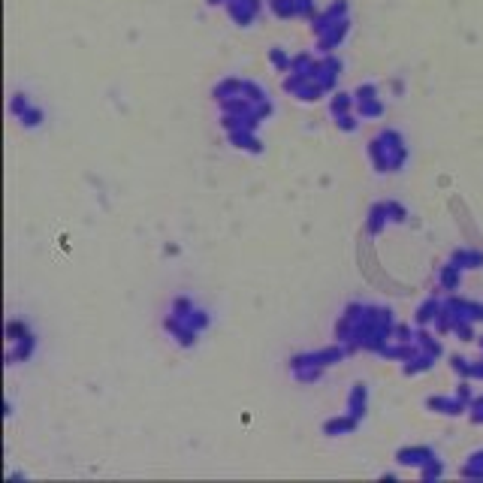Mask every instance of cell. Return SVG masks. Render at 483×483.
Instances as JSON below:
<instances>
[{
  "label": "cell",
  "instance_id": "13",
  "mask_svg": "<svg viewBox=\"0 0 483 483\" xmlns=\"http://www.w3.org/2000/svg\"><path fill=\"white\" fill-rule=\"evenodd\" d=\"M432 366H435V357H432V353H426V350H417L411 360H405L402 372H405V374H420V372H429Z\"/></svg>",
  "mask_w": 483,
  "mask_h": 483
},
{
  "label": "cell",
  "instance_id": "21",
  "mask_svg": "<svg viewBox=\"0 0 483 483\" xmlns=\"http://www.w3.org/2000/svg\"><path fill=\"white\" fill-rule=\"evenodd\" d=\"M463 477H483V450L468 456V463L463 465Z\"/></svg>",
  "mask_w": 483,
  "mask_h": 483
},
{
  "label": "cell",
  "instance_id": "15",
  "mask_svg": "<svg viewBox=\"0 0 483 483\" xmlns=\"http://www.w3.org/2000/svg\"><path fill=\"white\" fill-rule=\"evenodd\" d=\"M386 221H390V212H386V202H374V206L369 209V233H372V236L384 233Z\"/></svg>",
  "mask_w": 483,
  "mask_h": 483
},
{
  "label": "cell",
  "instance_id": "3",
  "mask_svg": "<svg viewBox=\"0 0 483 483\" xmlns=\"http://www.w3.org/2000/svg\"><path fill=\"white\" fill-rule=\"evenodd\" d=\"M353 109H357L360 118H381L384 115V103L378 97V85H360L353 91Z\"/></svg>",
  "mask_w": 483,
  "mask_h": 483
},
{
  "label": "cell",
  "instance_id": "6",
  "mask_svg": "<svg viewBox=\"0 0 483 483\" xmlns=\"http://www.w3.org/2000/svg\"><path fill=\"white\" fill-rule=\"evenodd\" d=\"M426 408L429 411H435V414H447V417H459V414L468 411V405L463 399H456V393L453 396H429Z\"/></svg>",
  "mask_w": 483,
  "mask_h": 483
},
{
  "label": "cell",
  "instance_id": "29",
  "mask_svg": "<svg viewBox=\"0 0 483 483\" xmlns=\"http://www.w3.org/2000/svg\"><path fill=\"white\" fill-rule=\"evenodd\" d=\"M30 106H34V103H30V97H27V94H16V97H13V103H9V112H13V115H21L25 109H30Z\"/></svg>",
  "mask_w": 483,
  "mask_h": 483
},
{
  "label": "cell",
  "instance_id": "24",
  "mask_svg": "<svg viewBox=\"0 0 483 483\" xmlns=\"http://www.w3.org/2000/svg\"><path fill=\"white\" fill-rule=\"evenodd\" d=\"M441 475H444V465H441V459H438V456L429 459V463L420 468V477L423 480H435V477H441Z\"/></svg>",
  "mask_w": 483,
  "mask_h": 483
},
{
  "label": "cell",
  "instance_id": "14",
  "mask_svg": "<svg viewBox=\"0 0 483 483\" xmlns=\"http://www.w3.org/2000/svg\"><path fill=\"white\" fill-rule=\"evenodd\" d=\"M450 263H453V266H459V269H480V266H483V254L480 251H453V257H450Z\"/></svg>",
  "mask_w": 483,
  "mask_h": 483
},
{
  "label": "cell",
  "instance_id": "8",
  "mask_svg": "<svg viewBox=\"0 0 483 483\" xmlns=\"http://www.w3.org/2000/svg\"><path fill=\"white\" fill-rule=\"evenodd\" d=\"M357 426H360V420L353 414H338V417H332V420L324 423V435H329V438L350 435V432H357Z\"/></svg>",
  "mask_w": 483,
  "mask_h": 483
},
{
  "label": "cell",
  "instance_id": "7",
  "mask_svg": "<svg viewBox=\"0 0 483 483\" xmlns=\"http://www.w3.org/2000/svg\"><path fill=\"white\" fill-rule=\"evenodd\" d=\"M164 329H166L169 336H173V338L178 341L181 348H193V345H197V336H200V332L193 329V326H188V324H181V320H178V317H173V314H169V317L164 320Z\"/></svg>",
  "mask_w": 483,
  "mask_h": 483
},
{
  "label": "cell",
  "instance_id": "19",
  "mask_svg": "<svg viewBox=\"0 0 483 483\" xmlns=\"http://www.w3.org/2000/svg\"><path fill=\"white\" fill-rule=\"evenodd\" d=\"M459 281H463V269L453 263H447L441 269V287L444 290H459Z\"/></svg>",
  "mask_w": 483,
  "mask_h": 483
},
{
  "label": "cell",
  "instance_id": "22",
  "mask_svg": "<svg viewBox=\"0 0 483 483\" xmlns=\"http://www.w3.org/2000/svg\"><path fill=\"white\" fill-rule=\"evenodd\" d=\"M18 121L25 124V127H39L42 121H46V112L39 109V106H30V109H25L18 115Z\"/></svg>",
  "mask_w": 483,
  "mask_h": 483
},
{
  "label": "cell",
  "instance_id": "4",
  "mask_svg": "<svg viewBox=\"0 0 483 483\" xmlns=\"http://www.w3.org/2000/svg\"><path fill=\"white\" fill-rule=\"evenodd\" d=\"M260 9H263V0H230V4H227L230 18L239 27H248L251 21L260 16Z\"/></svg>",
  "mask_w": 483,
  "mask_h": 483
},
{
  "label": "cell",
  "instance_id": "16",
  "mask_svg": "<svg viewBox=\"0 0 483 483\" xmlns=\"http://www.w3.org/2000/svg\"><path fill=\"white\" fill-rule=\"evenodd\" d=\"M414 341H417V345H420V350H426V353H432V357L438 360V357H441V341H438L435 336H432V332H429L426 326H420V329H417L414 332Z\"/></svg>",
  "mask_w": 483,
  "mask_h": 483
},
{
  "label": "cell",
  "instance_id": "1",
  "mask_svg": "<svg viewBox=\"0 0 483 483\" xmlns=\"http://www.w3.org/2000/svg\"><path fill=\"white\" fill-rule=\"evenodd\" d=\"M311 30L317 37V46L324 55H329L332 49H338L345 42L348 30H350V18H348V0H332V4L311 18Z\"/></svg>",
  "mask_w": 483,
  "mask_h": 483
},
{
  "label": "cell",
  "instance_id": "5",
  "mask_svg": "<svg viewBox=\"0 0 483 483\" xmlns=\"http://www.w3.org/2000/svg\"><path fill=\"white\" fill-rule=\"evenodd\" d=\"M429 459H435V450H432V447H423V444L402 447L399 453H396V463L405 465V468H423Z\"/></svg>",
  "mask_w": 483,
  "mask_h": 483
},
{
  "label": "cell",
  "instance_id": "12",
  "mask_svg": "<svg viewBox=\"0 0 483 483\" xmlns=\"http://www.w3.org/2000/svg\"><path fill=\"white\" fill-rule=\"evenodd\" d=\"M438 314H441V302L432 296V299H426V302L417 308V314H414V324L417 326H429V324H435Z\"/></svg>",
  "mask_w": 483,
  "mask_h": 483
},
{
  "label": "cell",
  "instance_id": "20",
  "mask_svg": "<svg viewBox=\"0 0 483 483\" xmlns=\"http://www.w3.org/2000/svg\"><path fill=\"white\" fill-rule=\"evenodd\" d=\"M324 372L326 369H320V366H302V369H293V378L299 384H317L320 378H324Z\"/></svg>",
  "mask_w": 483,
  "mask_h": 483
},
{
  "label": "cell",
  "instance_id": "33",
  "mask_svg": "<svg viewBox=\"0 0 483 483\" xmlns=\"http://www.w3.org/2000/svg\"><path fill=\"white\" fill-rule=\"evenodd\" d=\"M477 345H480V350H483V336H480V338H477Z\"/></svg>",
  "mask_w": 483,
  "mask_h": 483
},
{
  "label": "cell",
  "instance_id": "10",
  "mask_svg": "<svg viewBox=\"0 0 483 483\" xmlns=\"http://www.w3.org/2000/svg\"><path fill=\"white\" fill-rule=\"evenodd\" d=\"M230 142L236 148H245V152H251V154H260L263 152V142L257 139V130H245V127H239V130H230Z\"/></svg>",
  "mask_w": 483,
  "mask_h": 483
},
{
  "label": "cell",
  "instance_id": "25",
  "mask_svg": "<svg viewBox=\"0 0 483 483\" xmlns=\"http://www.w3.org/2000/svg\"><path fill=\"white\" fill-rule=\"evenodd\" d=\"M269 61L275 63V70H278V73H290V61H293V58L284 55L281 49H272V51H269Z\"/></svg>",
  "mask_w": 483,
  "mask_h": 483
},
{
  "label": "cell",
  "instance_id": "28",
  "mask_svg": "<svg viewBox=\"0 0 483 483\" xmlns=\"http://www.w3.org/2000/svg\"><path fill=\"white\" fill-rule=\"evenodd\" d=\"M468 414H471V423H477L483 426V396H475L468 405Z\"/></svg>",
  "mask_w": 483,
  "mask_h": 483
},
{
  "label": "cell",
  "instance_id": "9",
  "mask_svg": "<svg viewBox=\"0 0 483 483\" xmlns=\"http://www.w3.org/2000/svg\"><path fill=\"white\" fill-rule=\"evenodd\" d=\"M366 405H369V390H366V384L362 381H357L350 386V396H348V414L362 420V417H366Z\"/></svg>",
  "mask_w": 483,
  "mask_h": 483
},
{
  "label": "cell",
  "instance_id": "23",
  "mask_svg": "<svg viewBox=\"0 0 483 483\" xmlns=\"http://www.w3.org/2000/svg\"><path fill=\"white\" fill-rule=\"evenodd\" d=\"M471 366H475V362L465 360V357H459V353H453V357H450V369H453L459 378H471Z\"/></svg>",
  "mask_w": 483,
  "mask_h": 483
},
{
  "label": "cell",
  "instance_id": "30",
  "mask_svg": "<svg viewBox=\"0 0 483 483\" xmlns=\"http://www.w3.org/2000/svg\"><path fill=\"white\" fill-rule=\"evenodd\" d=\"M296 6H299V16H302V18H314L317 16L314 0H296Z\"/></svg>",
  "mask_w": 483,
  "mask_h": 483
},
{
  "label": "cell",
  "instance_id": "27",
  "mask_svg": "<svg viewBox=\"0 0 483 483\" xmlns=\"http://www.w3.org/2000/svg\"><path fill=\"white\" fill-rule=\"evenodd\" d=\"M357 112H348V115H341V118H336V124H338V130H345V133H353V130H357Z\"/></svg>",
  "mask_w": 483,
  "mask_h": 483
},
{
  "label": "cell",
  "instance_id": "26",
  "mask_svg": "<svg viewBox=\"0 0 483 483\" xmlns=\"http://www.w3.org/2000/svg\"><path fill=\"white\" fill-rule=\"evenodd\" d=\"M386 212H390V221L393 224H405L408 221V209L399 206V202H393V200H386Z\"/></svg>",
  "mask_w": 483,
  "mask_h": 483
},
{
  "label": "cell",
  "instance_id": "11",
  "mask_svg": "<svg viewBox=\"0 0 483 483\" xmlns=\"http://www.w3.org/2000/svg\"><path fill=\"white\" fill-rule=\"evenodd\" d=\"M34 348H37V338H34V336H27V338L16 341V345H9V350H6V362L13 366V362L30 360V353H34Z\"/></svg>",
  "mask_w": 483,
  "mask_h": 483
},
{
  "label": "cell",
  "instance_id": "17",
  "mask_svg": "<svg viewBox=\"0 0 483 483\" xmlns=\"http://www.w3.org/2000/svg\"><path fill=\"white\" fill-rule=\"evenodd\" d=\"M266 6H269L278 18H296L299 16L296 0H266Z\"/></svg>",
  "mask_w": 483,
  "mask_h": 483
},
{
  "label": "cell",
  "instance_id": "31",
  "mask_svg": "<svg viewBox=\"0 0 483 483\" xmlns=\"http://www.w3.org/2000/svg\"><path fill=\"white\" fill-rule=\"evenodd\" d=\"M471 381H483V357L471 366Z\"/></svg>",
  "mask_w": 483,
  "mask_h": 483
},
{
  "label": "cell",
  "instance_id": "2",
  "mask_svg": "<svg viewBox=\"0 0 483 483\" xmlns=\"http://www.w3.org/2000/svg\"><path fill=\"white\" fill-rule=\"evenodd\" d=\"M369 157L378 173H399L408 160V148L399 130H384L369 142Z\"/></svg>",
  "mask_w": 483,
  "mask_h": 483
},
{
  "label": "cell",
  "instance_id": "18",
  "mask_svg": "<svg viewBox=\"0 0 483 483\" xmlns=\"http://www.w3.org/2000/svg\"><path fill=\"white\" fill-rule=\"evenodd\" d=\"M329 112H332V118H341V115L353 112V97L338 91L336 97H332V103H329Z\"/></svg>",
  "mask_w": 483,
  "mask_h": 483
},
{
  "label": "cell",
  "instance_id": "32",
  "mask_svg": "<svg viewBox=\"0 0 483 483\" xmlns=\"http://www.w3.org/2000/svg\"><path fill=\"white\" fill-rule=\"evenodd\" d=\"M206 4H209V6H227L230 0H206Z\"/></svg>",
  "mask_w": 483,
  "mask_h": 483
}]
</instances>
